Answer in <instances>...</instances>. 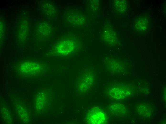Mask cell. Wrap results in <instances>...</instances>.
<instances>
[{
    "mask_svg": "<svg viewBox=\"0 0 166 124\" xmlns=\"http://www.w3.org/2000/svg\"><path fill=\"white\" fill-rule=\"evenodd\" d=\"M87 121L90 124H103L105 120V116L99 108L94 107L89 112L87 115Z\"/></svg>",
    "mask_w": 166,
    "mask_h": 124,
    "instance_id": "obj_1",
    "label": "cell"
},
{
    "mask_svg": "<svg viewBox=\"0 0 166 124\" xmlns=\"http://www.w3.org/2000/svg\"><path fill=\"white\" fill-rule=\"evenodd\" d=\"M150 23V20L148 16L139 17L135 21L134 27L137 31H145L149 28Z\"/></svg>",
    "mask_w": 166,
    "mask_h": 124,
    "instance_id": "obj_2",
    "label": "cell"
},
{
    "mask_svg": "<svg viewBox=\"0 0 166 124\" xmlns=\"http://www.w3.org/2000/svg\"><path fill=\"white\" fill-rule=\"evenodd\" d=\"M57 47L58 52L65 54L71 52L73 49V46L72 42L66 41L60 43Z\"/></svg>",
    "mask_w": 166,
    "mask_h": 124,
    "instance_id": "obj_3",
    "label": "cell"
},
{
    "mask_svg": "<svg viewBox=\"0 0 166 124\" xmlns=\"http://www.w3.org/2000/svg\"><path fill=\"white\" fill-rule=\"evenodd\" d=\"M125 91L117 88L112 89L110 91L111 96L113 98L116 99L124 98L126 96L127 93Z\"/></svg>",
    "mask_w": 166,
    "mask_h": 124,
    "instance_id": "obj_4",
    "label": "cell"
},
{
    "mask_svg": "<svg viewBox=\"0 0 166 124\" xmlns=\"http://www.w3.org/2000/svg\"><path fill=\"white\" fill-rule=\"evenodd\" d=\"M114 4L115 9L117 11L121 13L124 12L126 10L127 4L125 0H117Z\"/></svg>",
    "mask_w": 166,
    "mask_h": 124,
    "instance_id": "obj_5",
    "label": "cell"
}]
</instances>
